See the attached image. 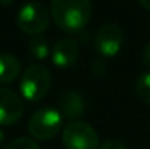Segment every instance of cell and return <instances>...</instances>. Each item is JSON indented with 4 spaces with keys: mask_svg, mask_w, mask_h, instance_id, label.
<instances>
[{
    "mask_svg": "<svg viewBox=\"0 0 150 149\" xmlns=\"http://www.w3.org/2000/svg\"><path fill=\"white\" fill-rule=\"evenodd\" d=\"M79 43L71 38V37H66L61 38L55 43V46L51 50V60L54 63L55 67L58 69H69L71 67L77 57H79Z\"/></svg>",
    "mask_w": 150,
    "mask_h": 149,
    "instance_id": "ba28073f",
    "label": "cell"
},
{
    "mask_svg": "<svg viewBox=\"0 0 150 149\" xmlns=\"http://www.w3.org/2000/svg\"><path fill=\"white\" fill-rule=\"evenodd\" d=\"M122 43H124V35L121 28L115 24H106L98 29L93 47L100 57L111 58L120 53Z\"/></svg>",
    "mask_w": 150,
    "mask_h": 149,
    "instance_id": "8992f818",
    "label": "cell"
},
{
    "mask_svg": "<svg viewBox=\"0 0 150 149\" xmlns=\"http://www.w3.org/2000/svg\"><path fill=\"white\" fill-rule=\"evenodd\" d=\"M50 12L41 1H28L23 4L16 16L18 28L31 37L41 35L50 25Z\"/></svg>",
    "mask_w": 150,
    "mask_h": 149,
    "instance_id": "277c9868",
    "label": "cell"
},
{
    "mask_svg": "<svg viewBox=\"0 0 150 149\" xmlns=\"http://www.w3.org/2000/svg\"><path fill=\"white\" fill-rule=\"evenodd\" d=\"M58 110L69 121H76L85 113V99L76 91H66L58 99Z\"/></svg>",
    "mask_w": 150,
    "mask_h": 149,
    "instance_id": "9c48e42d",
    "label": "cell"
},
{
    "mask_svg": "<svg viewBox=\"0 0 150 149\" xmlns=\"http://www.w3.org/2000/svg\"><path fill=\"white\" fill-rule=\"evenodd\" d=\"M99 70H102L103 73H106V66H105L102 61H95V63H92V72H93V75H96V76H102Z\"/></svg>",
    "mask_w": 150,
    "mask_h": 149,
    "instance_id": "2e32d148",
    "label": "cell"
},
{
    "mask_svg": "<svg viewBox=\"0 0 150 149\" xmlns=\"http://www.w3.org/2000/svg\"><path fill=\"white\" fill-rule=\"evenodd\" d=\"M50 15L66 34L82 32L92 18L91 0H51Z\"/></svg>",
    "mask_w": 150,
    "mask_h": 149,
    "instance_id": "6da1fadb",
    "label": "cell"
},
{
    "mask_svg": "<svg viewBox=\"0 0 150 149\" xmlns=\"http://www.w3.org/2000/svg\"><path fill=\"white\" fill-rule=\"evenodd\" d=\"M21 73V61L16 56L3 53L0 54V83H12Z\"/></svg>",
    "mask_w": 150,
    "mask_h": 149,
    "instance_id": "30bf717a",
    "label": "cell"
},
{
    "mask_svg": "<svg viewBox=\"0 0 150 149\" xmlns=\"http://www.w3.org/2000/svg\"><path fill=\"white\" fill-rule=\"evenodd\" d=\"M63 118L64 117L57 108H40L31 115L28 121V132L37 140H51L60 133L63 127Z\"/></svg>",
    "mask_w": 150,
    "mask_h": 149,
    "instance_id": "3957f363",
    "label": "cell"
},
{
    "mask_svg": "<svg viewBox=\"0 0 150 149\" xmlns=\"http://www.w3.org/2000/svg\"><path fill=\"white\" fill-rule=\"evenodd\" d=\"M61 140L66 149H99L98 132L86 121H69L63 129Z\"/></svg>",
    "mask_w": 150,
    "mask_h": 149,
    "instance_id": "5b68a950",
    "label": "cell"
},
{
    "mask_svg": "<svg viewBox=\"0 0 150 149\" xmlns=\"http://www.w3.org/2000/svg\"><path fill=\"white\" fill-rule=\"evenodd\" d=\"M99 149H128V148L118 139H106L105 142L100 143Z\"/></svg>",
    "mask_w": 150,
    "mask_h": 149,
    "instance_id": "5bb4252c",
    "label": "cell"
},
{
    "mask_svg": "<svg viewBox=\"0 0 150 149\" xmlns=\"http://www.w3.org/2000/svg\"><path fill=\"white\" fill-rule=\"evenodd\" d=\"M3 142H4V132H3V130L0 129V148H1Z\"/></svg>",
    "mask_w": 150,
    "mask_h": 149,
    "instance_id": "d6986e66",
    "label": "cell"
},
{
    "mask_svg": "<svg viewBox=\"0 0 150 149\" xmlns=\"http://www.w3.org/2000/svg\"><path fill=\"white\" fill-rule=\"evenodd\" d=\"M137 1H139V4H140L143 9L150 10V0H137Z\"/></svg>",
    "mask_w": 150,
    "mask_h": 149,
    "instance_id": "e0dca14e",
    "label": "cell"
},
{
    "mask_svg": "<svg viewBox=\"0 0 150 149\" xmlns=\"http://www.w3.org/2000/svg\"><path fill=\"white\" fill-rule=\"evenodd\" d=\"M4 149H41V148L37 143V140L21 136V138H16L12 142H9L4 146Z\"/></svg>",
    "mask_w": 150,
    "mask_h": 149,
    "instance_id": "4fadbf2b",
    "label": "cell"
},
{
    "mask_svg": "<svg viewBox=\"0 0 150 149\" xmlns=\"http://www.w3.org/2000/svg\"><path fill=\"white\" fill-rule=\"evenodd\" d=\"M15 0H0V4L1 6H9V4H12Z\"/></svg>",
    "mask_w": 150,
    "mask_h": 149,
    "instance_id": "ac0fdd59",
    "label": "cell"
},
{
    "mask_svg": "<svg viewBox=\"0 0 150 149\" xmlns=\"http://www.w3.org/2000/svg\"><path fill=\"white\" fill-rule=\"evenodd\" d=\"M25 111L23 98L9 88L0 86V126L18 123Z\"/></svg>",
    "mask_w": 150,
    "mask_h": 149,
    "instance_id": "52a82bcc",
    "label": "cell"
},
{
    "mask_svg": "<svg viewBox=\"0 0 150 149\" xmlns=\"http://www.w3.org/2000/svg\"><path fill=\"white\" fill-rule=\"evenodd\" d=\"M136 94L140 101L150 104V72H146L139 76L136 82Z\"/></svg>",
    "mask_w": 150,
    "mask_h": 149,
    "instance_id": "7c38bea8",
    "label": "cell"
},
{
    "mask_svg": "<svg viewBox=\"0 0 150 149\" xmlns=\"http://www.w3.org/2000/svg\"><path fill=\"white\" fill-rule=\"evenodd\" d=\"M51 86V73L42 64H29L21 76V97L28 102H38Z\"/></svg>",
    "mask_w": 150,
    "mask_h": 149,
    "instance_id": "7a4b0ae2",
    "label": "cell"
},
{
    "mask_svg": "<svg viewBox=\"0 0 150 149\" xmlns=\"http://www.w3.org/2000/svg\"><path fill=\"white\" fill-rule=\"evenodd\" d=\"M142 60H143V64H144L146 67H150V43H147V44L143 47Z\"/></svg>",
    "mask_w": 150,
    "mask_h": 149,
    "instance_id": "9a60e30c",
    "label": "cell"
},
{
    "mask_svg": "<svg viewBox=\"0 0 150 149\" xmlns=\"http://www.w3.org/2000/svg\"><path fill=\"white\" fill-rule=\"evenodd\" d=\"M50 43L42 35H37L29 41V54L35 60H45L50 56Z\"/></svg>",
    "mask_w": 150,
    "mask_h": 149,
    "instance_id": "8fae6325",
    "label": "cell"
}]
</instances>
